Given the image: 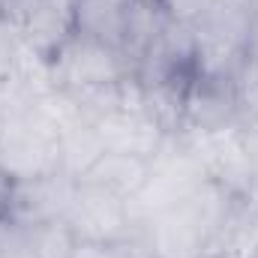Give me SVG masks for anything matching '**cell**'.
I'll list each match as a JSON object with an SVG mask.
<instances>
[{
    "mask_svg": "<svg viewBox=\"0 0 258 258\" xmlns=\"http://www.w3.org/2000/svg\"><path fill=\"white\" fill-rule=\"evenodd\" d=\"M237 198L219 183L204 180L180 204L144 219L138 237L153 258H204Z\"/></svg>",
    "mask_w": 258,
    "mask_h": 258,
    "instance_id": "1",
    "label": "cell"
},
{
    "mask_svg": "<svg viewBox=\"0 0 258 258\" xmlns=\"http://www.w3.org/2000/svg\"><path fill=\"white\" fill-rule=\"evenodd\" d=\"M0 168L12 180H30L60 171V129L39 102L3 117Z\"/></svg>",
    "mask_w": 258,
    "mask_h": 258,
    "instance_id": "2",
    "label": "cell"
},
{
    "mask_svg": "<svg viewBox=\"0 0 258 258\" xmlns=\"http://www.w3.org/2000/svg\"><path fill=\"white\" fill-rule=\"evenodd\" d=\"M204 180H207V174H204L198 156L192 153L186 135L183 132L168 135L162 150L153 156V171H150L144 189L129 201V210H132L138 228L144 219H150V216L180 204L183 198H189Z\"/></svg>",
    "mask_w": 258,
    "mask_h": 258,
    "instance_id": "3",
    "label": "cell"
},
{
    "mask_svg": "<svg viewBox=\"0 0 258 258\" xmlns=\"http://www.w3.org/2000/svg\"><path fill=\"white\" fill-rule=\"evenodd\" d=\"M48 69H51L54 90H66L72 96L117 84L126 75H132L129 63L117 48H111L99 39L81 36V33H72L54 51V57L48 60Z\"/></svg>",
    "mask_w": 258,
    "mask_h": 258,
    "instance_id": "4",
    "label": "cell"
},
{
    "mask_svg": "<svg viewBox=\"0 0 258 258\" xmlns=\"http://www.w3.org/2000/svg\"><path fill=\"white\" fill-rule=\"evenodd\" d=\"M63 222L69 225L72 237L81 243H126L135 240L141 231L129 210V201L81 180L75 186Z\"/></svg>",
    "mask_w": 258,
    "mask_h": 258,
    "instance_id": "5",
    "label": "cell"
},
{
    "mask_svg": "<svg viewBox=\"0 0 258 258\" xmlns=\"http://www.w3.org/2000/svg\"><path fill=\"white\" fill-rule=\"evenodd\" d=\"M192 153L198 156L207 180L219 183L231 195H252L255 180L249 174L240 138H237V123L213 132H183Z\"/></svg>",
    "mask_w": 258,
    "mask_h": 258,
    "instance_id": "6",
    "label": "cell"
},
{
    "mask_svg": "<svg viewBox=\"0 0 258 258\" xmlns=\"http://www.w3.org/2000/svg\"><path fill=\"white\" fill-rule=\"evenodd\" d=\"M75 186H78V180H72L63 171L45 174V177H30V180H15L6 219L27 225V228L63 222Z\"/></svg>",
    "mask_w": 258,
    "mask_h": 258,
    "instance_id": "7",
    "label": "cell"
},
{
    "mask_svg": "<svg viewBox=\"0 0 258 258\" xmlns=\"http://www.w3.org/2000/svg\"><path fill=\"white\" fill-rule=\"evenodd\" d=\"M93 126H96V135L105 150L135 153V156H147V159H153L168 138V132L147 111H135V108L108 111V114L96 117Z\"/></svg>",
    "mask_w": 258,
    "mask_h": 258,
    "instance_id": "8",
    "label": "cell"
},
{
    "mask_svg": "<svg viewBox=\"0 0 258 258\" xmlns=\"http://www.w3.org/2000/svg\"><path fill=\"white\" fill-rule=\"evenodd\" d=\"M240 120L234 81L228 78H201L195 75L186 90L183 132H213L234 126Z\"/></svg>",
    "mask_w": 258,
    "mask_h": 258,
    "instance_id": "9",
    "label": "cell"
},
{
    "mask_svg": "<svg viewBox=\"0 0 258 258\" xmlns=\"http://www.w3.org/2000/svg\"><path fill=\"white\" fill-rule=\"evenodd\" d=\"M150 171H153V159H147V156L105 150V153L87 168V174L81 177V183H93V186L117 195V198H123V201H132L135 195L144 189Z\"/></svg>",
    "mask_w": 258,
    "mask_h": 258,
    "instance_id": "10",
    "label": "cell"
},
{
    "mask_svg": "<svg viewBox=\"0 0 258 258\" xmlns=\"http://www.w3.org/2000/svg\"><path fill=\"white\" fill-rule=\"evenodd\" d=\"M258 252V198L240 195L222 219L207 258H255Z\"/></svg>",
    "mask_w": 258,
    "mask_h": 258,
    "instance_id": "11",
    "label": "cell"
},
{
    "mask_svg": "<svg viewBox=\"0 0 258 258\" xmlns=\"http://www.w3.org/2000/svg\"><path fill=\"white\" fill-rule=\"evenodd\" d=\"M132 0H69L72 30L120 51Z\"/></svg>",
    "mask_w": 258,
    "mask_h": 258,
    "instance_id": "12",
    "label": "cell"
},
{
    "mask_svg": "<svg viewBox=\"0 0 258 258\" xmlns=\"http://www.w3.org/2000/svg\"><path fill=\"white\" fill-rule=\"evenodd\" d=\"M72 33H75V30H72V9H69V0H45V3L33 12V18L18 30L21 42H24L33 54H39V57H45V60L54 57V51L63 45Z\"/></svg>",
    "mask_w": 258,
    "mask_h": 258,
    "instance_id": "13",
    "label": "cell"
},
{
    "mask_svg": "<svg viewBox=\"0 0 258 258\" xmlns=\"http://www.w3.org/2000/svg\"><path fill=\"white\" fill-rule=\"evenodd\" d=\"M165 15L156 6V0H132L129 6V18H126V30H123V45L120 54L129 63V72L135 75L138 63L144 60V54L150 51V45L156 42V36L165 27Z\"/></svg>",
    "mask_w": 258,
    "mask_h": 258,
    "instance_id": "14",
    "label": "cell"
},
{
    "mask_svg": "<svg viewBox=\"0 0 258 258\" xmlns=\"http://www.w3.org/2000/svg\"><path fill=\"white\" fill-rule=\"evenodd\" d=\"M105 153L93 120L81 117L75 123L60 129V171L69 174L72 180H81L87 174V168Z\"/></svg>",
    "mask_w": 258,
    "mask_h": 258,
    "instance_id": "15",
    "label": "cell"
},
{
    "mask_svg": "<svg viewBox=\"0 0 258 258\" xmlns=\"http://www.w3.org/2000/svg\"><path fill=\"white\" fill-rule=\"evenodd\" d=\"M0 258H39L36 231L12 219H0Z\"/></svg>",
    "mask_w": 258,
    "mask_h": 258,
    "instance_id": "16",
    "label": "cell"
},
{
    "mask_svg": "<svg viewBox=\"0 0 258 258\" xmlns=\"http://www.w3.org/2000/svg\"><path fill=\"white\" fill-rule=\"evenodd\" d=\"M234 96L240 120H258V60L246 57L237 78H234Z\"/></svg>",
    "mask_w": 258,
    "mask_h": 258,
    "instance_id": "17",
    "label": "cell"
},
{
    "mask_svg": "<svg viewBox=\"0 0 258 258\" xmlns=\"http://www.w3.org/2000/svg\"><path fill=\"white\" fill-rule=\"evenodd\" d=\"M216 3L219 0H156L162 15L174 24H183V27H195Z\"/></svg>",
    "mask_w": 258,
    "mask_h": 258,
    "instance_id": "18",
    "label": "cell"
},
{
    "mask_svg": "<svg viewBox=\"0 0 258 258\" xmlns=\"http://www.w3.org/2000/svg\"><path fill=\"white\" fill-rule=\"evenodd\" d=\"M21 57H24V42H21L18 30L0 24V90L15 78Z\"/></svg>",
    "mask_w": 258,
    "mask_h": 258,
    "instance_id": "19",
    "label": "cell"
},
{
    "mask_svg": "<svg viewBox=\"0 0 258 258\" xmlns=\"http://www.w3.org/2000/svg\"><path fill=\"white\" fill-rule=\"evenodd\" d=\"M45 0H0V24L21 30Z\"/></svg>",
    "mask_w": 258,
    "mask_h": 258,
    "instance_id": "20",
    "label": "cell"
},
{
    "mask_svg": "<svg viewBox=\"0 0 258 258\" xmlns=\"http://www.w3.org/2000/svg\"><path fill=\"white\" fill-rule=\"evenodd\" d=\"M237 138H240L249 174H252V180L258 186V120H237Z\"/></svg>",
    "mask_w": 258,
    "mask_h": 258,
    "instance_id": "21",
    "label": "cell"
},
{
    "mask_svg": "<svg viewBox=\"0 0 258 258\" xmlns=\"http://www.w3.org/2000/svg\"><path fill=\"white\" fill-rule=\"evenodd\" d=\"M129 243H81L75 240V249L69 258H126L129 252Z\"/></svg>",
    "mask_w": 258,
    "mask_h": 258,
    "instance_id": "22",
    "label": "cell"
},
{
    "mask_svg": "<svg viewBox=\"0 0 258 258\" xmlns=\"http://www.w3.org/2000/svg\"><path fill=\"white\" fill-rule=\"evenodd\" d=\"M12 186H15V180L0 168V219H6L9 216V201H12Z\"/></svg>",
    "mask_w": 258,
    "mask_h": 258,
    "instance_id": "23",
    "label": "cell"
},
{
    "mask_svg": "<svg viewBox=\"0 0 258 258\" xmlns=\"http://www.w3.org/2000/svg\"><path fill=\"white\" fill-rule=\"evenodd\" d=\"M246 57L258 60V6L252 15V27H249V39H246Z\"/></svg>",
    "mask_w": 258,
    "mask_h": 258,
    "instance_id": "24",
    "label": "cell"
},
{
    "mask_svg": "<svg viewBox=\"0 0 258 258\" xmlns=\"http://www.w3.org/2000/svg\"><path fill=\"white\" fill-rule=\"evenodd\" d=\"M252 198H258V186H255V189H252Z\"/></svg>",
    "mask_w": 258,
    "mask_h": 258,
    "instance_id": "25",
    "label": "cell"
},
{
    "mask_svg": "<svg viewBox=\"0 0 258 258\" xmlns=\"http://www.w3.org/2000/svg\"><path fill=\"white\" fill-rule=\"evenodd\" d=\"M249 3H252V6H258V0H249Z\"/></svg>",
    "mask_w": 258,
    "mask_h": 258,
    "instance_id": "26",
    "label": "cell"
},
{
    "mask_svg": "<svg viewBox=\"0 0 258 258\" xmlns=\"http://www.w3.org/2000/svg\"><path fill=\"white\" fill-rule=\"evenodd\" d=\"M0 129H3V117H0Z\"/></svg>",
    "mask_w": 258,
    "mask_h": 258,
    "instance_id": "27",
    "label": "cell"
},
{
    "mask_svg": "<svg viewBox=\"0 0 258 258\" xmlns=\"http://www.w3.org/2000/svg\"><path fill=\"white\" fill-rule=\"evenodd\" d=\"M255 258H258V252H255Z\"/></svg>",
    "mask_w": 258,
    "mask_h": 258,
    "instance_id": "28",
    "label": "cell"
},
{
    "mask_svg": "<svg viewBox=\"0 0 258 258\" xmlns=\"http://www.w3.org/2000/svg\"><path fill=\"white\" fill-rule=\"evenodd\" d=\"M204 258H207V255H204Z\"/></svg>",
    "mask_w": 258,
    "mask_h": 258,
    "instance_id": "29",
    "label": "cell"
}]
</instances>
